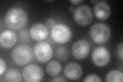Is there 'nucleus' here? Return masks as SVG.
<instances>
[{
    "instance_id": "nucleus-7",
    "label": "nucleus",
    "mask_w": 123,
    "mask_h": 82,
    "mask_svg": "<svg viewBox=\"0 0 123 82\" xmlns=\"http://www.w3.org/2000/svg\"><path fill=\"white\" fill-rule=\"evenodd\" d=\"M23 77L26 82H40L44 76L43 70L36 64H30L25 67L22 72Z\"/></svg>"
},
{
    "instance_id": "nucleus-16",
    "label": "nucleus",
    "mask_w": 123,
    "mask_h": 82,
    "mask_svg": "<svg viewBox=\"0 0 123 82\" xmlns=\"http://www.w3.org/2000/svg\"><path fill=\"white\" fill-rule=\"evenodd\" d=\"M55 56L61 61H66L69 57V50L65 46H59L55 49Z\"/></svg>"
},
{
    "instance_id": "nucleus-4",
    "label": "nucleus",
    "mask_w": 123,
    "mask_h": 82,
    "mask_svg": "<svg viewBox=\"0 0 123 82\" xmlns=\"http://www.w3.org/2000/svg\"><path fill=\"white\" fill-rule=\"evenodd\" d=\"M50 36L55 42L57 44H64L70 41L72 32L67 25L59 23L51 29Z\"/></svg>"
},
{
    "instance_id": "nucleus-5",
    "label": "nucleus",
    "mask_w": 123,
    "mask_h": 82,
    "mask_svg": "<svg viewBox=\"0 0 123 82\" xmlns=\"http://www.w3.org/2000/svg\"><path fill=\"white\" fill-rule=\"evenodd\" d=\"M34 55L36 59L42 63H44L51 59L53 56L52 47L46 42H40L34 47Z\"/></svg>"
},
{
    "instance_id": "nucleus-10",
    "label": "nucleus",
    "mask_w": 123,
    "mask_h": 82,
    "mask_svg": "<svg viewBox=\"0 0 123 82\" xmlns=\"http://www.w3.org/2000/svg\"><path fill=\"white\" fill-rule=\"evenodd\" d=\"M30 36L37 41H43L49 36L48 28L43 23H37L32 25L30 29Z\"/></svg>"
},
{
    "instance_id": "nucleus-14",
    "label": "nucleus",
    "mask_w": 123,
    "mask_h": 82,
    "mask_svg": "<svg viewBox=\"0 0 123 82\" xmlns=\"http://www.w3.org/2000/svg\"><path fill=\"white\" fill-rule=\"evenodd\" d=\"M62 70V66L60 62L56 60H52L49 62L46 65V72L50 76H58Z\"/></svg>"
},
{
    "instance_id": "nucleus-15",
    "label": "nucleus",
    "mask_w": 123,
    "mask_h": 82,
    "mask_svg": "<svg viewBox=\"0 0 123 82\" xmlns=\"http://www.w3.org/2000/svg\"><path fill=\"white\" fill-rule=\"evenodd\" d=\"M4 78L7 82H21L22 77L20 72L16 69L10 68L5 73Z\"/></svg>"
},
{
    "instance_id": "nucleus-1",
    "label": "nucleus",
    "mask_w": 123,
    "mask_h": 82,
    "mask_svg": "<svg viewBox=\"0 0 123 82\" xmlns=\"http://www.w3.org/2000/svg\"><path fill=\"white\" fill-rule=\"evenodd\" d=\"M28 18L25 11L18 7L11 8L6 14L5 22L7 26L12 30H18L25 26Z\"/></svg>"
},
{
    "instance_id": "nucleus-12",
    "label": "nucleus",
    "mask_w": 123,
    "mask_h": 82,
    "mask_svg": "<svg viewBox=\"0 0 123 82\" xmlns=\"http://www.w3.org/2000/svg\"><path fill=\"white\" fill-rule=\"evenodd\" d=\"M93 11L96 18L102 21L107 19L111 14L110 7L104 2H98L96 3Z\"/></svg>"
},
{
    "instance_id": "nucleus-9",
    "label": "nucleus",
    "mask_w": 123,
    "mask_h": 82,
    "mask_svg": "<svg viewBox=\"0 0 123 82\" xmlns=\"http://www.w3.org/2000/svg\"><path fill=\"white\" fill-rule=\"evenodd\" d=\"M71 50L73 56L76 59H85L90 52L89 42L84 39L77 41L72 45Z\"/></svg>"
},
{
    "instance_id": "nucleus-25",
    "label": "nucleus",
    "mask_w": 123,
    "mask_h": 82,
    "mask_svg": "<svg viewBox=\"0 0 123 82\" xmlns=\"http://www.w3.org/2000/svg\"><path fill=\"white\" fill-rule=\"evenodd\" d=\"M92 3H97L98 2V1H97V0H96V1H91Z\"/></svg>"
},
{
    "instance_id": "nucleus-17",
    "label": "nucleus",
    "mask_w": 123,
    "mask_h": 82,
    "mask_svg": "<svg viewBox=\"0 0 123 82\" xmlns=\"http://www.w3.org/2000/svg\"><path fill=\"white\" fill-rule=\"evenodd\" d=\"M106 81L111 82H122L123 81V73L117 70H111L107 75Z\"/></svg>"
},
{
    "instance_id": "nucleus-20",
    "label": "nucleus",
    "mask_w": 123,
    "mask_h": 82,
    "mask_svg": "<svg viewBox=\"0 0 123 82\" xmlns=\"http://www.w3.org/2000/svg\"><path fill=\"white\" fill-rule=\"evenodd\" d=\"M6 68L5 62L1 57L0 58V75H2V74L5 72Z\"/></svg>"
},
{
    "instance_id": "nucleus-18",
    "label": "nucleus",
    "mask_w": 123,
    "mask_h": 82,
    "mask_svg": "<svg viewBox=\"0 0 123 82\" xmlns=\"http://www.w3.org/2000/svg\"><path fill=\"white\" fill-rule=\"evenodd\" d=\"M85 82H102V80L99 76L98 75H95V74H92V75H89L87 76L85 80H84Z\"/></svg>"
},
{
    "instance_id": "nucleus-11",
    "label": "nucleus",
    "mask_w": 123,
    "mask_h": 82,
    "mask_svg": "<svg viewBox=\"0 0 123 82\" xmlns=\"http://www.w3.org/2000/svg\"><path fill=\"white\" fill-rule=\"evenodd\" d=\"M64 74L67 79L75 81L79 80L83 74V70L79 64L71 62L67 64L64 69Z\"/></svg>"
},
{
    "instance_id": "nucleus-2",
    "label": "nucleus",
    "mask_w": 123,
    "mask_h": 82,
    "mask_svg": "<svg viewBox=\"0 0 123 82\" xmlns=\"http://www.w3.org/2000/svg\"><path fill=\"white\" fill-rule=\"evenodd\" d=\"M11 57L14 63L20 66L29 63L33 57L32 49L25 44H19L13 49Z\"/></svg>"
},
{
    "instance_id": "nucleus-21",
    "label": "nucleus",
    "mask_w": 123,
    "mask_h": 82,
    "mask_svg": "<svg viewBox=\"0 0 123 82\" xmlns=\"http://www.w3.org/2000/svg\"><path fill=\"white\" fill-rule=\"evenodd\" d=\"M117 53L119 57L121 58V59L123 60V44L121 43L120 44H119L117 48Z\"/></svg>"
},
{
    "instance_id": "nucleus-22",
    "label": "nucleus",
    "mask_w": 123,
    "mask_h": 82,
    "mask_svg": "<svg viewBox=\"0 0 123 82\" xmlns=\"http://www.w3.org/2000/svg\"><path fill=\"white\" fill-rule=\"evenodd\" d=\"M52 82H67V80L62 76H59L53 78L51 80Z\"/></svg>"
},
{
    "instance_id": "nucleus-3",
    "label": "nucleus",
    "mask_w": 123,
    "mask_h": 82,
    "mask_svg": "<svg viewBox=\"0 0 123 82\" xmlns=\"http://www.w3.org/2000/svg\"><path fill=\"white\" fill-rule=\"evenodd\" d=\"M92 40L97 44L106 43L111 36L109 27L105 23H98L92 26L90 31Z\"/></svg>"
},
{
    "instance_id": "nucleus-19",
    "label": "nucleus",
    "mask_w": 123,
    "mask_h": 82,
    "mask_svg": "<svg viewBox=\"0 0 123 82\" xmlns=\"http://www.w3.org/2000/svg\"><path fill=\"white\" fill-rule=\"evenodd\" d=\"M55 22L52 19H48L45 21V25L47 26L48 28L51 29L52 27L55 26Z\"/></svg>"
},
{
    "instance_id": "nucleus-6",
    "label": "nucleus",
    "mask_w": 123,
    "mask_h": 82,
    "mask_svg": "<svg viewBox=\"0 0 123 82\" xmlns=\"http://www.w3.org/2000/svg\"><path fill=\"white\" fill-rule=\"evenodd\" d=\"M73 16L75 22L81 26H87L91 23L93 14L90 8L87 5H80L73 12Z\"/></svg>"
},
{
    "instance_id": "nucleus-23",
    "label": "nucleus",
    "mask_w": 123,
    "mask_h": 82,
    "mask_svg": "<svg viewBox=\"0 0 123 82\" xmlns=\"http://www.w3.org/2000/svg\"><path fill=\"white\" fill-rule=\"evenodd\" d=\"M83 2H84L83 0H71V1H70V3H71L72 4H74V5L79 4Z\"/></svg>"
},
{
    "instance_id": "nucleus-13",
    "label": "nucleus",
    "mask_w": 123,
    "mask_h": 82,
    "mask_svg": "<svg viewBox=\"0 0 123 82\" xmlns=\"http://www.w3.org/2000/svg\"><path fill=\"white\" fill-rule=\"evenodd\" d=\"M17 41V35L11 30H6L4 31L0 36V43L4 48L11 47L16 43Z\"/></svg>"
},
{
    "instance_id": "nucleus-8",
    "label": "nucleus",
    "mask_w": 123,
    "mask_h": 82,
    "mask_svg": "<svg viewBox=\"0 0 123 82\" xmlns=\"http://www.w3.org/2000/svg\"><path fill=\"white\" fill-rule=\"evenodd\" d=\"M110 60V54L106 48L103 46L98 47L92 54V60L98 67H104Z\"/></svg>"
},
{
    "instance_id": "nucleus-24",
    "label": "nucleus",
    "mask_w": 123,
    "mask_h": 82,
    "mask_svg": "<svg viewBox=\"0 0 123 82\" xmlns=\"http://www.w3.org/2000/svg\"><path fill=\"white\" fill-rule=\"evenodd\" d=\"M69 10H70L71 12L73 13L74 10V8L73 7H70V8H69Z\"/></svg>"
}]
</instances>
